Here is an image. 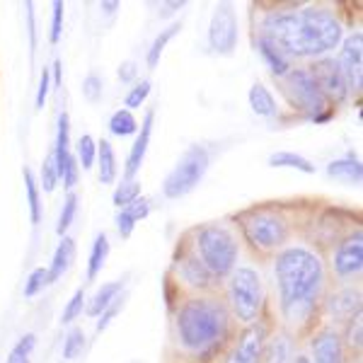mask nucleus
<instances>
[{"label":"nucleus","mask_w":363,"mask_h":363,"mask_svg":"<svg viewBox=\"0 0 363 363\" xmlns=\"http://www.w3.org/2000/svg\"><path fill=\"white\" fill-rule=\"evenodd\" d=\"M267 42L279 51L296 56H318L342 42V25L330 10L306 8L298 13H281L264 22Z\"/></svg>","instance_id":"f257e3e1"},{"label":"nucleus","mask_w":363,"mask_h":363,"mask_svg":"<svg viewBox=\"0 0 363 363\" xmlns=\"http://www.w3.org/2000/svg\"><path fill=\"white\" fill-rule=\"evenodd\" d=\"M277 281L281 308L291 322H301L310 315L322 289V264L308 250H289L277 259Z\"/></svg>","instance_id":"f03ea898"},{"label":"nucleus","mask_w":363,"mask_h":363,"mask_svg":"<svg viewBox=\"0 0 363 363\" xmlns=\"http://www.w3.org/2000/svg\"><path fill=\"white\" fill-rule=\"evenodd\" d=\"M179 339L186 349H206L225 335L228 322L220 306L211 301H191L182 308L177 318Z\"/></svg>","instance_id":"7ed1b4c3"},{"label":"nucleus","mask_w":363,"mask_h":363,"mask_svg":"<svg viewBox=\"0 0 363 363\" xmlns=\"http://www.w3.org/2000/svg\"><path fill=\"white\" fill-rule=\"evenodd\" d=\"M199 252H201V262L216 277H225L233 272L238 262V242L223 228L208 225L203 230H199L196 235Z\"/></svg>","instance_id":"20e7f679"},{"label":"nucleus","mask_w":363,"mask_h":363,"mask_svg":"<svg viewBox=\"0 0 363 363\" xmlns=\"http://www.w3.org/2000/svg\"><path fill=\"white\" fill-rule=\"evenodd\" d=\"M208 169V153L201 145H191L184 155L179 157V162L174 165L172 172L165 179V196L177 199L189 194L191 189L203 179Z\"/></svg>","instance_id":"39448f33"},{"label":"nucleus","mask_w":363,"mask_h":363,"mask_svg":"<svg viewBox=\"0 0 363 363\" xmlns=\"http://www.w3.org/2000/svg\"><path fill=\"white\" fill-rule=\"evenodd\" d=\"M230 298L238 318L242 322H252L259 315L262 298H264L259 277L252 269H238L230 279Z\"/></svg>","instance_id":"423d86ee"},{"label":"nucleus","mask_w":363,"mask_h":363,"mask_svg":"<svg viewBox=\"0 0 363 363\" xmlns=\"http://www.w3.org/2000/svg\"><path fill=\"white\" fill-rule=\"evenodd\" d=\"M286 87H289L291 102H294L296 107L308 112L313 119L325 121V116L330 114L325 109V95H322V90L308 70H296V73H291L289 80H286Z\"/></svg>","instance_id":"0eeeda50"},{"label":"nucleus","mask_w":363,"mask_h":363,"mask_svg":"<svg viewBox=\"0 0 363 363\" xmlns=\"http://www.w3.org/2000/svg\"><path fill=\"white\" fill-rule=\"evenodd\" d=\"M208 42L218 54H230L238 44V15L230 3H220L213 10V20L208 27Z\"/></svg>","instance_id":"6e6552de"},{"label":"nucleus","mask_w":363,"mask_h":363,"mask_svg":"<svg viewBox=\"0 0 363 363\" xmlns=\"http://www.w3.org/2000/svg\"><path fill=\"white\" fill-rule=\"evenodd\" d=\"M245 233L255 245L272 250L286 240V223L277 213H252L245 218Z\"/></svg>","instance_id":"1a4fd4ad"},{"label":"nucleus","mask_w":363,"mask_h":363,"mask_svg":"<svg viewBox=\"0 0 363 363\" xmlns=\"http://www.w3.org/2000/svg\"><path fill=\"white\" fill-rule=\"evenodd\" d=\"M310 75L315 78V83H318V87L322 90V95H330L335 99H347L349 85H347V80H344L342 68H339L337 61L325 58V61H320L318 66L313 68Z\"/></svg>","instance_id":"9d476101"},{"label":"nucleus","mask_w":363,"mask_h":363,"mask_svg":"<svg viewBox=\"0 0 363 363\" xmlns=\"http://www.w3.org/2000/svg\"><path fill=\"white\" fill-rule=\"evenodd\" d=\"M363 267V240L361 233H354L339 245L335 255V269L339 277H354L359 274Z\"/></svg>","instance_id":"9b49d317"},{"label":"nucleus","mask_w":363,"mask_h":363,"mask_svg":"<svg viewBox=\"0 0 363 363\" xmlns=\"http://www.w3.org/2000/svg\"><path fill=\"white\" fill-rule=\"evenodd\" d=\"M361 61H363V49H361V34L351 37L344 42V49H342V58H339V68H342V75L347 80V85L361 87Z\"/></svg>","instance_id":"f8f14e48"},{"label":"nucleus","mask_w":363,"mask_h":363,"mask_svg":"<svg viewBox=\"0 0 363 363\" xmlns=\"http://www.w3.org/2000/svg\"><path fill=\"white\" fill-rule=\"evenodd\" d=\"M264 349V332L259 327H250L242 337H240L238 347L230 351L228 363H257Z\"/></svg>","instance_id":"ddd939ff"},{"label":"nucleus","mask_w":363,"mask_h":363,"mask_svg":"<svg viewBox=\"0 0 363 363\" xmlns=\"http://www.w3.org/2000/svg\"><path fill=\"white\" fill-rule=\"evenodd\" d=\"M315 363H344V347L337 332L325 330L313 339Z\"/></svg>","instance_id":"4468645a"},{"label":"nucleus","mask_w":363,"mask_h":363,"mask_svg":"<svg viewBox=\"0 0 363 363\" xmlns=\"http://www.w3.org/2000/svg\"><path fill=\"white\" fill-rule=\"evenodd\" d=\"M150 131H153V112L145 116L143 128H140V136L136 138V143H133L131 153H128V162H126V177L128 179H131L133 174L138 172L140 162H143L145 150H148V143H150Z\"/></svg>","instance_id":"2eb2a0df"},{"label":"nucleus","mask_w":363,"mask_h":363,"mask_svg":"<svg viewBox=\"0 0 363 363\" xmlns=\"http://www.w3.org/2000/svg\"><path fill=\"white\" fill-rule=\"evenodd\" d=\"M73 257H75V242L70 238H61V242H58V247L54 252V259H51L49 281L61 279L63 274L68 272V267H70V262H73Z\"/></svg>","instance_id":"dca6fc26"},{"label":"nucleus","mask_w":363,"mask_h":363,"mask_svg":"<svg viewBox=\"0 0 363 363\" xmlns=\"http://www.w3.org/2000/svg\"><path fill=\"white\" fill-rule=\"evenodd\" d=\"M250 107L259 116H274L277 114V99L262 83H255L250 87Z\"/></svg>","instance_id":"f3484780"},{"label":"nucleus","mask_w":363,"mask_h":363,"mask_svg":"<svg viewBox=\"0 0 363 363\" xmlns=\"http://www.w3.org/2000/svg\"><path fill=\"white\" fill-rule=\"evenodd\" d=\"M361 162L356 160L354 155H347V157H339V160L330 162L327 165V174L330 177H342V179H354L359 182L361 179Z\"/></svg>","instance_id":"a211bd4d"},{"label":"nucleus","mask_w":363,"mask_h":363,"mask_svg":"<svg viewBox=\"0 0 363 363\" xmlns=\"http://www.w3.org/2000/svg\"><path fill=\"white\" fill-rule=\"evenodd\" d=\"M119 294H121V284H107V286H102V289L97 291V296L92 298V303H90V315L92 318H99V315L104 313L112 303L119 298Z\"/></svg>","instance_id":"6ab92c4d"},{"label":"nucleus","mask_w":363,"mask_h":363,"mask_svg":"<svg viewBox=\"0 0 363 363\" xmlns=\"http://www.w3.org/2000/svg\"><path fill=\"white\" fill-rule=\"evenodd\" d=\"M99 179H102V184H112L116 179V157L107 140H102V145H99Z\"/></svg>","instance_id":"aec40b11"},{"label":"nucleus","mask_w":363,"mask_h":363,"mask_svg":"<svg viewBox=\"0 0 363 363\" xmlns=\"http://www.w3.org/2000/svg\"><path fill=\"white\" fill-rule=\"evenodd\" d=\"M267 363H291L294 359V344H291L289 337H277L269 349L264 351Z\"/></svg>","instance_id":"412c9836"},{"label":"nucleus","mask_w":363,"mask_h":363,"mask_svg":"<svg viewBox=\"0 0 363 363\" xmlns=\"http://www.w3.org/2000/svg\"><path fill=\"white\" fill-rule=\"evenodd\" d=\"M107 255H109V240L107 235H97L95 245H92V252H90V264H87V279H95L99 274V269L104 267L107 262Z\"/></svg>","instance_id":"4be33fe9"},{"label":"nucleus","mask_w":363,"mask_h":363,"mask_svg":"<svg viewBox=\"0 0 363 363\" xmlns=\"http://www.w3.org/2000/svg\"><path fill=\"white\" fill-rule=\"evenodd\" d=\"M68 133H70V121H68V114H61L58 116V133H56V155H54V162H56V169H61L63 162L68 160L70 153H68Z\"/></svg>","instance_id":"5701e85b"},{"label":"nucleus","mask_w":363,"mask_h":363,"mask_svg":"<svg viewBox=\"0 0 363 363\" xmlns=\"http://www.w3.org/2000/svg\"><path fill=\"white\" fill-rule=\"evenodd\" d=\"M179 29H182L179 22H172V25L165 27V29H162V32L155 37V42L150 44V49H148V66H150V68H155V66H157V61H160V54L165 51L167 42L174 37V34L179 32Z\"/></svg>","instance_id":"b1692460"},{"label":"nucleus","mask_w":363,"mask_h":363,"mask_svg":"<svg viewBox=\"0 0 363 363\" xmlns=\"http://www.w3.org/2000/svg\"><path fill=\"white\" fill-rule=\"evenodd\" d=\"M269 165L272 167H294V169H301V172H315L313 162H308L303 155L298 153H274L269 157Z\"/></svg>","instance_id":"393cba45"},{"label":"nucleus","mask_w":363,"mask_h":363,"mask_svg":"<svg viewBox=\"0 0 363 363\" xmlns=\"http://www.w3.org/2000/svg\"><path fill=\"white\" fill-rule=\"evenodd\" d=\"M259 51H262V56L267 58V63H269V68L274 70L277 75H286V70H289V63H286V58L284 54L274 46L272 42H267V39H262L259 42Z\"/></svg>","instance_id":"a878e982"},{"label":"nucleus","mask_w":363,"mask_h":363,"mask_svg":"<svg viewBox=\"0 0 363 363\" xmlns=\"http://www.w3.org/2000/svg\"><path fill=\"white\" fill-rule=\"evenodd\" d=\"M136 119H133L131 112H126V109H121V112H116L112 119H109V131L114 133V136H131V133H136Z\"/></svg>","instance_id":"bb28decb"},{"label":"nucleus","mask_w":363,"mask_h":363,"mask_svg":"<svg viewBox=\"0 0 363 363\" xmlns=\"http://www.w3.org/2000/svg\"><path fill=\"white\" fill-rule=\"evenodd\" d=\"M25 189H27V201H29V213H32V220L39 223L42 218V206H39V189H37V182H34L32 172L25 169Z\"/></svg>","instance_id":"cd10ccee"},{"label":"nucleus","mask_w":363,"mask_h":363,"mask_svg":"<svg viewBox=\"0 0 363 363\" xmlns=\"http://www.w3.org/2000/svg\"><path fill=\"white\" fill-rule=\"evenodd\" d=\"M75 211H78V196H75V194H68L66 203H63V208H61V216H58V223H56V233H58L61 238L66 235V230L70 228V223H73Z\"/></svg>","instance_id":"c85d7f7f"},{"label":"nucleus","mask_w":363,"mask_h":363,"mask_svg":"<svg viewBox=\"0 0 363 363\" xmlns=\"http://www.w3.org/2000/svg\"><path fill=\"white\" fill-rule=\"evenodd\" d=\"M46 284H49V269H44V267L34 269V272L29 274L27 284H25V296L27 298H34L37 294H42Z\"/></svg>","instance_id":"c756f323"},{"label":"nucleus","mask_w":363,"mask_h":363,"mask_svg":"<svg viewBox=\"0 0 363 363\" xmlns=\"http://www.w3.org/2000/svg\"><path fill=\"white\" fill-rule=\"evenodd\" d=\"M85 349V335L80 330H73L70 335L66 337V344H63V359L66 361H73L83 354Z\"/></svg>","instance_id":"7c9ffc66"},{"label":"nucleus","mask_w":363,"mask_h":363,"mask_svg":"<svg viewBox=\"0 0 363 363\" xmlns=\"http://www.w3.org/2000/svg\"><path fill=\"white\" fill-rule=\"evenodd\" d=\"M138 196H140V186L133 179H126L124 184L116 189L114 203H116V206H131L133 201H138Z\"/></svg>","instance_id":"2f4dec72"},{"label":"nucleus","mask_w":363,"mask_h":363,"mask_svg":"<svg viewBox=\"0 0 363 363\" xmlns=\"http://www.w3.org/2000/svg\"><path fill=\"white\" fill-rule=\"evenodd\" d=\"M34 335H25L20 339V342L15 344V349L10 351V356H8V361L5 363H25L27 361V356L32 354V349H34Z\"/></svg>","instance_id":"473e14b6"},{"label":"nucleus","mask_w":363,"mask_h":363,"mask_svg":"<svg viewBox=\"0 0 363 363\" xmlns=\"http://www.w3.org/2000/svg\"><path fill=\"white\" fill-rule=\"evenodd\" d=\"M78 157L85 169L92 167V162H95V157H97V145H95V140H92V136H83L78 140Z\"/></svg>","instance_id":"72a5a7b5"},{"label":"nucleus","mask_w":363,"mask_h":363,"mask_svg":"<svg viewBox=\"0 0 363 363\" xmlns=\"http://www.w3.org/2000/svg\"><path fill=\"white\" fill-rule=\"evenodd\" d=\"M184 277L189 279L194 286H206L208 284V269L203 264H199L196 259H191L184 264Z\"/></svg>","instance_id":"f704fd0d"},{"label":"nucleus","mask_w":363,"mask_h":363,"mask_svg":"<svg viewBox=\"0 0 363 363\" xmlns=\"http://www.w3.org/2000/svg\"><path fill=\"white\" fill-rule=\"evenodd\" d=\"M83 303H85V296H83V291H78V294H75V296L68 301L66 310H63V315H61V322H63V325H70V322H73L80 313H83Z\"/></svg>","instance_id":"c9c22d12"},{"label":"nucleus","mask_w":363,"mask_h":363,"mask_svg":"<svg viewBox=\"0 0 363 363\" xmlns=\"http://www.w3.org/2000/svg\"><path fill=\"white\" fill-rule=\"evenodd\" d=\"M56 179H58V169H56L54 157H46L44 165H42V184H44V191H54Z\"/></svg>","instance_id":"e433bc0d"},{"label":"nucleus","mask_w":363,"mask_h":363,"mask_svg":"<svg viewBox=\"0 0 363 363\" xmlns=\"http://www.w3.org/2000/svg\"><path fill=\"white\" fill-rule=\"evenodd\" d=\"M148 92H150V83H148V80H140V83H138L136 87H133L131 92H128L126 104H128L131 109H133V107H138V104L143 102L145 97H148Z\"/></svg>","instance_id":"4c0bfd02"},{"label":"nucleus","mask_w":363,"mask_h":363,"mask_svg":"<svg viewBox=\"0 0 363 363\" xmlns=\"http://www.w3.org/2000/svg\"><path fill=\"white\" fill-rule=\"evenodd\" d=\"M119 308H121V301L116 298V301L109 306L107 310H104L102 315H99V322H97V332H102V330H107L109 327V322H112L116 318V313H119Z\"/></svg>","instance_id":"58836bf2"},{"label":"nucleus","mask_w":363,"mask_h":363,"mask_svg":"<svg viewBox=\"0 0 363 363\" xmlns=\"http://www.w3.org/2000/svg\"><path fill=\"white\" fill-rule=\"evenodd\" d=\"M133 225H136V220L131 218V213L124 208L119 216H116V228H119V233H121V238H128L133 233Z\"/></svg>","instance_id":"ea45409f"},{"label":"nucleus","mask_w":363,"mask_h":363,"mask_svg":"<svg viewBox=\"0 0 363 363\" xmlns=\"http://www.w3.org/2000/svg\"><path fill=\"white\" fill-rule=\"evenodd\" d=\"M63 29V3H54V22H51V42H58Z\"/></svg>","instance_id":"a19ab883"},{"label":"nucleus","mask_w":363,"mask_h":363,"mask_svg":"<svg viewBox=\"0 0 363 363\" xmlns=\"http://www.w3.org/2000/svg\"><path fill=\"white\" fill-rule=\"evenodd\" d=\"M49 87H51V75L49 70L42 73V80H39V90H37V107L42 109L44 102H46V95H49Z\"/></svg>","instance_id":"79ce46f5"},{"label":"nucleus","mask_w":363,"mask_h":363,"mask_svg":"<svg viewBox=\"0 0 363 363\" xmlns=\"http://www.w3.org/2000/svg\"><path fill=\"white\" fill-rule=\"evenodd\" d=\"M83 92L90 99H97L99 97V92H102V80L95 78V75H90V78L85 80V85H83Z\"/></svg>","instance_id":"37998d69"},{"label":"nucleus","mask_w":363,"mask_h":363,"mask_svg":"<svg viewBox=\"0 0 363 363\" xmlns=\"http://www.w3.org/2000/svg\"><path fill=\"white\" fill-rule=\"evenodd\" d=\"M126 211L131 213L133 220H138V218H145V216H148L150 206H148V201H140V199H138V201H133Z\"/></svg>","instance_id":"c03bdc74"},{"label":"nucleus","mask_w":363,"mask_h":363,"mask_svg":"<svg viewBox=\"0 0 363 363\" xmlns=\"http://www.w3.org/2000/svg\"><path fill=\"white\" fill-rule=\"evenodd\" d=\"M133 73H136V66H133V63H126L124 68H119L121 80H133Z\"/></svg>","instance_id":"a18cd8bd"},{"label":"nucleus","mask_w":363,"mask_h":363,"mask_svg":"<svg viewBox=\"0 0 363 363\" xmlns=\"http://www.w3.org/2000/svg\"><path fill=\"white\" fill-rule=\"evenodd\" d=\"M54 78H56L54 83H61V63H58V61L54 63Z\"/></svg>","instance_id":"49530a36"},{"label":"nucleus","mask_w":363,"mask_h":363,"mask_svg":"<svg viewBox=\"0 0 363 363\" xmlns=\"http://www.w3.org/2000/svg\"><path fill=\"white\" fill-rule=\"evenodd\" d=\"M102 10H104V13H114V10H116V3H114V0H109V3H104V5H102Z\"/></svg>","instance_id":"de8ad7c7"},{"label":"nucleus","mask_w":363,"mask_h":363,"mask_svg":"<svg viewBox=\"0 0 363 363\" xmlns=\"http://www.w3.org/2000/svg\"><path fill=\"white\" fill-rule=\"evenodd\" d=\"M298 363H310L308 359H298Z\"/></svg>","instance_id":"09e8293b"},{"label":"nucleus","mask_w":363,"mask_h":363,"mask_svg":"<svg viewBox=\"0 0 363 363\" xmlns=\"http://www.w3.org/2000/svg\"><path fill=\"white\" fill-rule=\"evenodd\" d=\"M25 363H29V361H25Z\"/></svg>","instance_id":"8fccbe9b"}]
</instances>
